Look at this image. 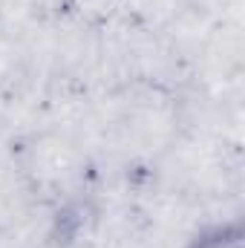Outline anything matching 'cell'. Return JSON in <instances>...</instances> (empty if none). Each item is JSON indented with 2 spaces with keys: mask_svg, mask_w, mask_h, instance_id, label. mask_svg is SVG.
<instances>
[{
  "mask_svg": "<svg viewBox=\"0 0 245 248\" xmlns=\"http://www.w3.org/2000/svg\"><path fill=\"white\" fill-rule=\"evenodd\" d=\"M184 248H245V228L243 219H228V222H214L196 231Z\"/></svg>",
  "mask_w": 245,
  "mask_h": 248,
  "instance_id": "cell-1",
  "label": "cell"
}]
</instances>
